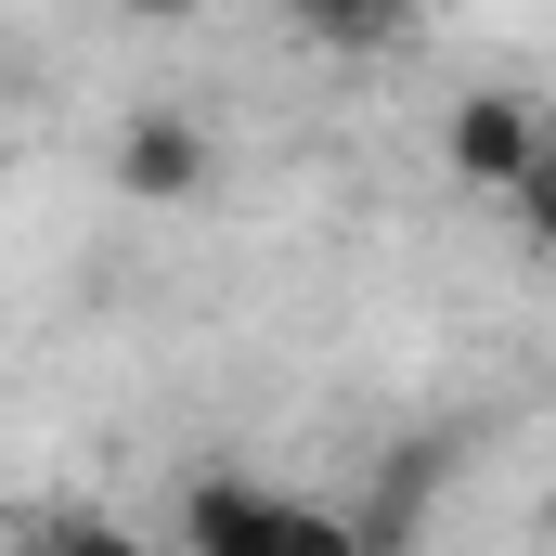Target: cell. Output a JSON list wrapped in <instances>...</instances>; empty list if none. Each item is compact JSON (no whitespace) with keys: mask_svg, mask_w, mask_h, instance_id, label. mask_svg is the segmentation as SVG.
Wrapping results in <instances>:
<instances>
[{"mask_svg":"<svg viewBox=\"0 0 556 556\" xmlns=\"http://www.w3.org/2000/svg\"><path fill=\"white\" fill-rule=\"evenodd\" d=\"M285 518H298V492H285V479H247V466H207V479H181V505H168L181 556H285Z\"/></svg>","mask_w":556,"mask_h":556,"instance_id":"obj_1","label":"cell"},{"mask_svg":"<svg viewBox=\"0 0 556 556\" xmlns=\"http://www.w3.org/2000/svg\"><path fill=\"white\" fill-rule=\"evenodd\" d=\"M104 168H117V194H130V207H194V194H207V168H220V142H207L194 104H130Z\"/></svg>","mask_w":556,"mask_h":556,"instance_id":"obj_2","label":"cell"},{"mask_svg":"<svg viewBox=\"0 0 556 556\" xmlns=\"http://www.w3.org/2000/svg\"><path fill=\"white\" fill-rule=\"evenodd\" d=\"M440 155H453V181H466V194H518L556 142H544V104H531V91H466V104H453V130H440Z\"/></svg>","mask_w":556,"mask_h":556,"instance_id":"obj_3","label":"cell"},{"mask_svg":"<svg viewBox=\"0 0 556 556\" xmlns=\"http://www.w3.org/2000/svg\"><path fill=\"white\" fill-rule=\"evenodd\" d=\"M13 556H142V531L117 505H91V492H52V505L13 518Z\"/></svg>","mask_w":556,"mask_h":556,"instance_id":"obj_4","label":"cell"},{"mask_svg":"<svg viewBox=\"0 0 556 556\" xmlns=\"http://www.w3.org/2000/svg\"><path fill=\"white\" fill-rule=\"evenodd\" d=\"M285 556H363V531H350V505L298 492V518H285Z\"/></svg>","mask_w":556,"mask_h":556,"instance_id":"obj_5","label":"cell"},{"mask_svg":"<svg viewBox=\"0 0 556 556\" xmlns=\"http://www.w3.org/2000/svg\"><path fill=\"white\" fill-rule=\"evenodd\" d=\"M311 39L324 52H376V39H402V13H311Z\"/></svg>","mask_w":556,"mask_h":556,"instance_id":"obj_6","label":"cell"}]
</instances>
